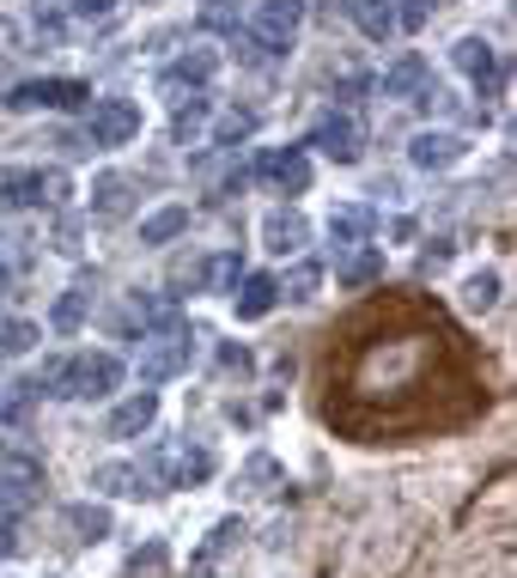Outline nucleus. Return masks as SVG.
Segmentation results:
<instances>
[{"label":"nucleus","mask_w":517,"mask_h":578,"mask_svg":"<svg viewBox=\"0 0 517 578\" xmlns=\"http://www.w3.org/2000/svg\"><path fill=\"white\" fill-rule=\"evenodd\" d=\"M189 359H195V329L171 316V323L141 335V359H134V366H141V384H171L189 371Z\"/></svg>","instance_id":"nucleus-1"},{"label":"nucleus","mask_w":517,"mask_h":578,"mask_svg":"<svg viewBox=\"0 0 517 578\" xmlns=\"http://www.w3.org/2000/svg\"><path fill=\"white\" fill-rule=\"evenodd\" d=\"M299 25H305V0H262L250 13V43L262 55H286Z\"/></svg>","instance_id":"nucleus-2"},{"label":"nucleus","mask_w":517,"mask_h":578,"mask_svg":"<svg viewBox=\"0 0 517 578\" xmlns=\"http://www.w3.org/2000/svg\"><path fill=\"white\" fill-rule=\"evenodd\" d=\"M37 500H43V463L25 457V451H0V512L19 518Z\"/></svg>","instance_id":"nucleus-3"},{"label":"nucleus","mask_w":517,"mask_h":578,"mask_svg":"<svg viewBox=\"0 0 517 578\" xmlns=\"http://www.w3.org/2000/svg\"><path fill=\"white\" fill-rule=\"evenodd\" d=\"M92 86L86 79H25L7 92V110H86Z\"/></svg>","instance_id":"nucleus-4"},{"label":"nucleus","mask_w":517,"mask_h":578,"mask_svg":"<svg viewBox=\"0 0 517 578\" xmlns=\"http://www.w3.org/2000/svg\"><path fill=\"white\" fill-rule=\"evenodd\" d=\"M116 384H122V359L116 354H80V359H67L61 396H74V402H104Z\"/></svg>","instance_id":"nucleus-5"},{"label":"nucleus","mask_w":517,"mask_h":578,"mask_svg":"<svg viewBox=\"0 0 517 578\" xmlns=\"http://www.w3.org/2000/svg\"><path fill=\"white\" fill-rule=\"evenodd\" d=\"M141 134V104L128 98H92L86 104V141L92 146H128Z\"/></svg>","instance_id":"nucleus-6"},{"label":"nucleus","mask_w":517,"mask_h":578,"mask_svg":"<svg viewBox=\"0 0 517 578\" xmlns=\"http://www.w3.org/2000/svg\"><path fill=\"white\" fill-rule=\"evenodd\" d=\"M323 158H335V165H359V153H366V129H359L353 110H329V116H317V129H311V141Z\"/></svg>","instance_id":"nucleus-7"},{"label":"nucleus","mask_w":517,"mask_h":578,"mask_svg":"<svg viewBox=\"0 0 517 578\" xmlns=\"http://www.w3.org/2000/svg\"><path fill=\"white\" fill-rule=\"evenodd\" d=\"M256 177H262L268 189H280V196H305L311 189V153L305 146H268V153H256Z\"/></svg>","instance_id":"nucleus-8"},{"label":"nucleus","mask_w":517,"mask_h":578,"mask_svg":"<svg viewBox=\"0 0 517 578\" xmlns=\"http://www.w3.org/2000/svg\"><path fill=\"white\" fill-rule=\"evenodd\" d=\"M213 74H220V55H213V49H183V55H177V62L159 74V92L171 98V104H183V92H201Z\"/></svg>","instance_id":"nucleus-9"},{"label":"nucleus","mask_w":517,"mask_h":578,"mask_svg":"<svg viewBox=\"0 0 517 578\" xmlns=\"http://www.w3.org/2000/svg\"><path fill=\"white\" fill-rule=\"evenodd\" d=\"M384 98H402V104H426V98H438V92H432V67H426V55L402 49L396 62L384 67Z\"/></svg>","instance_id":"nucleus-10"},{"label":"nucleus","mask_w":517,"mask_h":578,"mask_svg":"<svg viewBox=\"0 0 517 578\" xmlns=\"http://www.w3.org/2000/svg\"><path fill=\"white\" fill-rule=\"evenodd\" d=\"M451 62H457V74L475 79L481 92H499V86H505V62H499V49H493L487 37H463L451 49Z\"/></svg>","instance_id":"nucleus-11"},{"label":"nucleus","mask_w":517,"mask_h":578,"mask_svg":"<svg viewBox=\"0 0 517 578\" xmlns=\"http://www.w3.org/2000/svg\"><path fill=\"white\" fill-rule=\"evenodd\" d=\"M153 421H159V396H153V390H134V396H122V402L110 408L104 433L110 438H141V433H153Z\"/></svg>","instance_id":"nucleus-12"},{"label":"nucleus","mask_w":517,"mask_h":578,"mask_svg":"<svg viewBox=\"0 0 517 578\" xmlns=\"http://www.w3.org/2000/svg\"><path fill=\"white\" fill-rule=\"evenodd\" d=\"M463 153H469V141H463V134H445V129H420L408 141V158L420 165V171H451Z\"/></svg>","instance_id":"nucleus-13"},{"label":"nucleus","mask_w":517,"mask_h":578,"mask_svg":"<svg viewBox=\"0 0 517 578\" xmlns=\"http://www.w3.org/2000/svg\"><path fill=\"white\" fill-rule=\"evenodd\" d=\"M92 487L110 493V500H146V493H153V475H146L141 463H98Z\"/></svg>","instance_id":"nucleus-14"},{"label":"nucleus","mask_w":517,"mask_h":578,"mask_svg":"<svg viewBox=\"0 0 517 578\" xmlns=\"http://www.w3.org/2000/svg\"><path fill=\"white\" fill-rule=\"evenodd\" d=\"M305 237H311V220L299 208H274L262 220V244L274 256H299V251H305Z\"/></svg>","instance_id":"nucleus-15"},{"label":"nucleus","mask_w":517,"mask_h":578,"mask_svg":"<svg viewBox=\"0 0 517 578\" xmlns=\"http://www.w3.org/2000/svg\"><path fill=\"white\" fill-rule=\"evenodd\" d=\"M244 536H250V524L244 518H220V524L207 530V542L195 548V560H189V573H213V566L226 560L232 548H244Z\"/></svg>","instance_id":"nucleus-16"},{"label":"nucleus","mask_w":517,"mask_h":578,"mask_svg":"<svg viewBox=\"0 0 517 578\" xmlns=\"http://www.w3.org/2000/svg\"><path fill=\"white\" fill-rule=\"evenodd\" d=\"M274 304H280L274 275H238V287H232V311H238V323H256V316H268Z\"/></svg>","instance_id":"nucleus-17"},{"label":"nucleus","mask_w":517,"mask_h":578,"mask_svg":"<svg viewBox=\"0 0 517 578\" xmlns=\"http://www.w3.org/2000/svg\"><path fill=\"white\" fill-rule=\"evenodd\" d=\"M92 213H98V220H128V213H134V184H128V177H122V171L98 177V184H92Z\"/></svg>","instance_id":"nucleus-18"},{"label":"nucleus","mask_w":517,"mask_h":578,"mask_svg":"<svg viewBox=\"0 0 517 578\" xmlns=\"http://www.w3.org/2000/svg\"><path fill=\"white\" fill-rule=\"evenodd\" d=\"M159 463L171 469V487H201L213 475V451L207 445H183V451H159Z\"/></svg>","instance_id":"nucleus-19"},{"label":"nucleus","mask_w":517,"mask_h":578,"mask_svg":"<svg viewBox=\"0 0 517 578\" xmlns=\"http://www.w3.org/2000/svg\"><path fill=\"white\" fill-rule=\"evenodd\" d=\"M372 280H384V251L378 244H353L347 251V263H341V287H372Z\"/></svg>","instance_id":"nucleus-20"},{"label":"nucleus","mask_w":517,"mask_h":578,"mask_svg":"<svg viewBox=\"0 0 517 578\" xmlns=\"http://www.w3.org/2000/svg\"><path fill=\"white\" fill-rule=\"evenodd\" d=\"M347 13H353V25L372 43H384L390 31H396V7H390V0H347Z\"/></svg>","instance_id":"nucleus-21"},{"label":"nucleus","mask_w":517,"mask_h":578,"mask_svg":"<svg viewBox=\"0 0 517 578\" xmlns=\"http://www.w3.org/2000/svg\"><path fill=\"white\" fill-rule=\"evenodd\" d=\"M0 208H43V171H0Z\"/></svg>","instance_id":"nucleus-22"},{"label":"nucleus","mask_w":517,"mask_h":578,"mask_svg":"<svg viewBox=\"0 0 517 578\" xmlns=\"http://www.w3.org/2000/svg\"><path fill=\"white\" fill-rule=\"evenodd\" d=\"M329 237L341 244V251L366 244V237H372V208H335L329 213Z\"/></svg>","instance_id":"nucleus-23"},{"label":"nucleus","mask_w":517,"mask_h":578,"mask_svg":"<svg viewBox=\"0 0 517 578\" xmlns=\"http://www.w3.org/2000/svg\"><path fill=\"white\" fill-rule=\"evenodd\" d=\"M110 524H116V518H110V505H92V500L67 505V530H74L80 542H104V536H110Z\"/></svg>","instance_id":"nucleus-24"},{"label":"nucleus","mask_w":517,"mask_h":578,"mask_svg":"<svg viewBox=\"0 0 517 578\" xmlns=\"http://www.w3.org/2000/svg\"><path fill=\"white\" fill-rule=\"evenodd\" d=\"M274 287H280V299H286V304H305V299H317L323 268L317 263H292L286 275H274Z\"/></svg>","instance_id":"nucleus-25"},{"label":"nucleus","mask_w":517,"mask_h":578,"mask_svg":"<svg viewBox=\"0 0 517 578\" xmlns=\"http://www.w3.org/2000/svg\"><path fill=\"white\" fill-rule=\"evenodd\" d=\"M86 316H92V287H67L61 299H55L49 323L61 329V335H74V329H86Z\"/></svg>","instance_id":"nucleus-26"},{"label":"nucleus","mask_w":517,"mask_h":578,"mask_svg":"<svg viewBox=\"0 0 517 578\" xmlns=\"http://www.w3.org/2000/svg\"><path fill=\"white\" fill-rule=\"evenodd\" d=\"M183 232H189V208H159L141 220V244H171Z\"/></svg>","instance_id":"nucleus-27"},{"label":"nucleus","mask_w":517,"mask_h":578,"mask_svg":"<svg viewBox=\"0 0 517 578\" xmlns=\"http://www.w3.org/2000/svg\"><path fill=\"white\" fill-rule=\"evenodd\" d=\"M238 275H244L238 251H220V256H207V263H201V292H232V287H238Z\"/></svg>","instance_id":"nucleus-28"},{"label":"nucleus","mask_w":517,"mask_h":578,"mask_svg":"<svg viewBox=\"0 0 517 578\" xmlns=\"http://www.w3.org/2000/svg\"><path fill=\"white\" fill-rule=\"evenodd\" d=\"M238 481H244V493H274L268 481H286V475H280V463L268 457V451H256V457L244 463V475H238Z\"/></svg>","instance_id":"nucleus-29"},{"label":"nucleus","mask_w":517,"mask_h":578,"mask_svg":"<svg viewBox=\"0 0 517 578\" xmlns=\"http://www.w3.org/2000/svg\"><path fill=\"white\" fill-rule=\"evenodd\" d=\"M201 122H207V98L201 92H189V104H177V122H171V134H177V146H189L201 134Z\"/></svg>","instance_id":"nucleus-30"},{"label":"nucleus","mask_w":517,"mask_h":578,"mask_svg":"<svg viewBox=\"0 0 517 578\" xmlns=\"http://www.w3.org/2000/svg\"><path fill=\"white\" fill-rule=\"evenodd\" d=\"M256 134V110H226L220 116V129H213V146H238Z\"/></svg>","instance_id":"nucleus-31"},{"label":"nucleus","mask_w":517,"mask_h":578,"mask_svg":"<svg viewBox=\"0 0 517 578\" xmlns=\"http://www.w3.org/2000/svg\"><path fill=\"white\" fill-rule=\"evenodd\" d=\"M165 566H171V548L153 536V542H146V548L128 560V578H165Z\"/></svg>","instance_id":"nucleus-32"},{"label":"nucleus","mask_w":517,"mask_h":578,"mask_svg":"<svg viewBox=\"0 0 517 578\" xmlns=\"http://www.w3.org/2000/svg\"><path fill=\"white\" fill-rule=\"evenodd\" d=\"M37 347V323L13 316V323H0V354H31Z\"/></svg>","instance_id":"nucleus-33"},{"label":"nucleus","mask_w":517,"mask_h":578,"mask_svg":"<svg viewBox=\"0 0 517 578\" xmlns=\"http://www.w3.org/2000/svg\"><path fill=\"white\" fill-rule=\"evenodd\" d=\"M493 299H499V275H469V287H463V304L469 311H493Z\"/></svg>","instance_id":"nucleus-34"},{"label":"nucleus","mask_w":517,"mask_h":578,"mask_svg":"<svg viewBox=\"0 0 517 578\" xmlns=\"http://www.w3.org/2000/svg\"><path fill=\"white\" fill-rule=\"evenodd\" d=\"M201 31H238V0H201Z\"/></svg>","instance_id":"nucleus-35"},{"label":"nucleus","mask_w":517,"mask_h":578,"mask_svg":"<svg viewBox=\"0 0 517 578\" xmlns=\"http://www.w3.org/2000/svg\"><path fill=\"white\" fill-rule=\"evenodd\" d=\"M220 371H226V378H250V371H256L250 347H244V342H220Z\"/></svg>","instance_id":"nucleus-36"},{"label":"nucleus","mask_w":517,"mask_h":578,"mask_svg":"<svg viewBox=\"0 0 517 578\" xmlns=\"http://www.w3.org/2000/svg\"><path fill=\"white\" fill-rule=\"evenodd\" d=\"M67 13L80 19V25H110V19H116V0H67Z\"/></svg>","instance_id":"nucleus-37"},{"label":"nucleus","mask_w":517,"mask_h":578,"mask_svg":"<svg viewBox=\"0 0 517 578\" xmlns=\"http://www.w3.org/2000/svg\"><path fill=\"white\" fill-rule=\"evenodd\" d=\"M67 201V171H43V208H61Z\"/></svg>","instance_id":"nucleus-38"},{"label":"nucleus","mask_w":517,"mask_h":578,"mask_svg":"<svg viewBox=\"0 0 517 578\" xmlns=\"http://www.w3.org/2000/svg\"><path fill=\"white\" fill-rule=\"evenodd\" d=\"M432 7H438V0H408V7H402V13H396V25L420 31V25H426V13H432Z\"/></svg>","instance_id":"nucleus-39"},{"label":"nucleus","mask_w":517,"mask_h":578,"mask_svg":"<svg viewBox=\"0 0 517 578\" xmlns=\"http://www.w3.org/2000/svg\"><path fill=\"white\" fill-rule=\"evenodd\" d=\"M55 251H80V220H61V232H55Z\"/></svg>","instance_id":"nucleus-40"},{"label":"nucleus","mask_w":517,"mask_h":578,"mask_svg":"<svg viewBox=\"0 0 517 578\" xmlns=\"http://www.w3.org/2000/svg\"><path fill=\"white\" fill-rule=\"evenodd\" d=\"M445 263H451V244H438V251L420 256V268H445Z\"/></svg>","instance_id":"nucleus-41"},{"label":"nucleus","mask_w":517,"mask_h":578,"mask_svg":"<svg viewBox=\"0 0 517 578\" xmlns=\"http://www.w3.org/2000/svg\"><path fill=\"white\" fill-rule=\"evenodd\" d=\"M37 31L43 37H61V13H37Z\"/></svg>","instance_id":"nucleus-42"},{"label":"nucleus","mask_w":517,"mask_h":578,"mask_svg":"<svg viewBox=\"0 0 517 578\" xmlns=\"http://www.w3.org/2000/svg\"><path fill=\"white\" fill-rule=\"evenodd\" d=\"M13 548H19V530H13V524H0V560H7Z\"/></svg>","instance_id":"nucleus-43"}]
</instances>
